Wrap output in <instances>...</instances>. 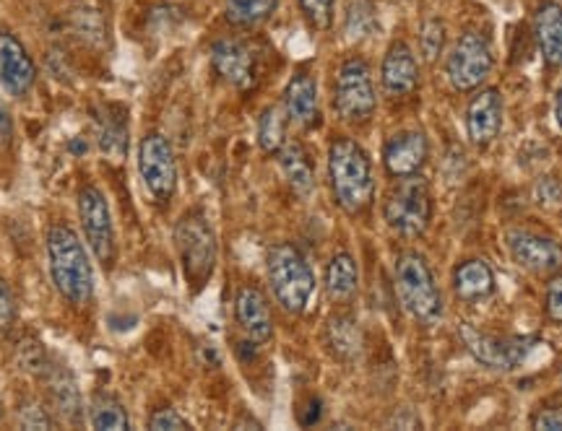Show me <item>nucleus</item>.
<instances>
[{"label":"nucleus","instance_id":"a878e982","mask_svg":"<svg viewBox=\"0 0 562 431\" xmlns=\"http://www.w3.org/2000/svg\"><path fill=\"white\" fill-rule=\"evenodd\" d=\"M277 3L279 0H227L224 19L237 30H252L277 11Z\"/></svg>","mask_w":562,"mask_h":431},{"label":"nucleus","instance_id":"412c9836","mask_svg":"<svg viewBox=\"0 0 562 431\" xmlns=\"http://www.w3.org/2000/svg\"><path fill=\"white\" fill-rule=\"evenodd\" d=\"M497 281L487 260L469 258L453 268V292L463 302H480L495 294Z\"/></svg>","mask_w":562,"mask_h":431},{"label":"nucleus","instance_id":"dca6fc26","mask_svg":"<svg viewBox=\"0 0 562 431\" xmlns=\"http://www.w3.org/2000/svg\"><path fill=\"white\" fill-rule=\"evenodd\" d=\"M235 320L240 325L245 338L263 345L273 338V315L271 304L258 286L245 284L235 294Z\"/></svg>","mask_w":562,"mask_h":431},{"label":"nucleus","instance_id":"f257e3e1","mask_svg":"<svg viewBox=\"0 0 562 431\" xmlns=\"http://www.w3.org/2000/svg\"><path fill=\"white\" fill-rule=\"evenodd\" d=\"M47 268L53 286L74 307H83L94 294V268L83 239L66 222L47 226Z\"/></svg>","mask_w":562,"mask_h":431},{"label":"nucleus","instance_id":"bb28decb","mask_svg":"<svg viewBox=\"0 0 562 431\" xmlns=\"http://www.w3.org/2000/svg\"><path fill=\"white\" fill-rule=\"evenodd\" d=\"M89 421L94 429H104V431L131 429V419H128V413H125L123 402L117 398H112V395H108V393H97L94 398H91Z\"/></svg>","mask_w":562,"mask_h":431},{"label":"nucleus","instance_id":"4468645a","mask_svg":"<svg viewBox=\"0 0 562 431\" xmlns=\"http://www.w3.org/2000/svg\"><path fill=\"white\" fill-rule=\"evenodd\" d=\"M37 81V66L16 34L0 30V89L11 97H26Z\"/></svg>","mask_w":562,"mask_h":431},{"label":"nucleus","instance_id":"4be33fe9","mask_svg":"<svg viewBox=\"0 0 562 431\" xmlns=\"http://www.w3.org/2000/svg\"><path fill=\"white\" fill-rule=\"evenodd\" d=\"M279 169L284 174V180L290 182V188L300 197H307L315 190V167L311 154L305 151V146L297 140H286L284 146L277 151Z\"/></svg>","mask_w":562,"mask_h":431},{"label":"nucleus","instance_id":"c756f323","mask_svg":"<svg viewBox=\"0 0 562 431\" xmlns=\"http://www.w3.org/2000/svg\"><path fill=\"white\" fill-rule=\"evenodd\" d=\"M286 117L284 107H266L258 120V146L266 154H277L286 144Z\"/></svg>","mask_w":562,"mask_h":431},{"label":"nucleus","instance_id":"1a4fd4ad","mask_svg":"<svg viewBox=\"0 0 562 431\" xmlns=\"http://www.w3.org/2000/svg\"><path fill=\"white\" fill-rule=\"evenodd\" d=\"M76 208H79L83 242L89 245L91 256L100 260L104 268H112L117 256V242L108 197L102 195L100 188L83 185L76 195Z\"/></svg>","mask_w":562,"mask_h":431},{"label":"nucleus","instance_id":"f3484780","mask_svg":"<svg viewBox=\"0 0 562 431\" xmlns=\"http://www.w3.org/2000/svg\"><path fill=\"white\" fill-rule=\"evenodd\" d=\"M503 97L497 89H482L467 107V136L474 146H490L503 131Z\"/></svg>","mask_w":562,"mask_h":431},{"label":"nucleus","instance_id":"72a5a7b5","mask_svg":"<svg viewBox=\"0 0 562 431\" xmlns=\"http://www.w3.org/2000/svg\"><path fill=\"white\" fill-rule=\"evenodd\" d=\"M544 315L552 325L562 328V271H554V275L547 281L544 288Z\"/></svg>","mask_w":562,"mask_h":431},{"label":"nucleus","instance_id":"e433bc0d","mask_svg":"<svg viewBox=\"0 0 562 431\" xmlns=\"http://www.w3.org/2000/svg\"><path fill=\"white\" fill-rule=\"evenodd\" d=\"M149 429L154 431H180V429H191L182 416L175 411V408H157L149 419Z\"/></svg>","mask_w":562,"mask_h":431},{"label":"nucleus","instance_id":"c85d7f7f","mask_svg":"<svg viewBox=\"0 0 562 431\" xmlns=\"http://www.w3.org/2000/svg\"><path fill=\"white\" fill-rule=\"evenodd\" d=\"M326 338L331 351L339 359H355L360 353V328H357V322L351 317H334V320H328Z\"/></svg>","mask_w":562,"mask_h":431},{"label":"nucleus","instance_id":"7c9ffc66","mask_svg":"<svg viewBox=\"0 0 562 431\" xmlns=\"http://www.w3.org/2000/svg\"><path fill=\"white\" fill-rule=\"evenodd\" d=\"M302 16L315 32L331 30L334 24V0H297Z\"/></svg>","mask_w":562,"mask_h":431},{"label":"nucleus","instance_id":"423d86ee","mask_svg":"<svg viewBox=\"0 0 562 431\" xmlns=\"http://www.w3.org/2000/svg\"><path fill=\"white\" fill-rule=\"evenodd\" d=\"M175 247L188 286L201 292L216 265V235L203 211H188L175 224Z\"/></svg>","mask_w":562,"mask_h":431},{"label":"nucleus","instance_id":"6e6552de","mask_svg":"<svg viewBox=\"0 0 562 431\" xmlns=\"http://www.w3.org/2000/svg\"><path fill=\"white\" fill-rule=\"evenodd\" d=\"M492 68H495V53L490 39L480 32H463L448 55L446 76L456 91L467 94L490 79Z\"/></svg>","mask_w":562,"mask_h":431},{"label":"nucleus","instance_id":"c9c22d12","mask_svg":"<svg viewBox=\"0 0 562 431\" xmlns=\"http://www.w3.org/2000/svg\"><path fill=\"white\" fill-rule=\"evenodd\" d=\"M19 423L24 429H50L53 416L40 406V402H24V408L19 411Z\"/></svg>","mask_w":562,"mask_h":431},{"label":"nucleus","instance_id":"2f4dec72","mask_svg":"<svg viewBox=\"0 0 562 431\" xmlns=\"http://www.w3.org/2000/svg\"><path fill=\"white\" fill-rule=\"evenodd\" d=\"M442 45H446V24L438 19H427L419 32V47H422V55H425V60L430 63L438 60V55L442 53Z\"/></svg>","mask_w":562,"mask_h":431},{"label":"nucleus","instance_id":"b1692460","mask_svg":"<svg viewBox=\"0 0 562 431\" xmlns=\"http://www.w3.org/2000/svg\"><path fill=\"white\" fill-rule=\"evenodd\" d=\"M360 288V268L349 252H336L326 268V294L334 302H349Z\"/></svg>","mask_w":562,"mask_h":431},{"label":"nucleus","instance_id":"6ab92c4d","mask_svg":"<svg viewBox=\"0 0 562 431\" xmlns=\"http://www.w3.org/2000/svg\"><path fill=\"white\" fill-rule=\"evenodd\" d=\"M284 110L292 123L302 125V128H313L321 120V104H318V83L311 73L292 76V81L284 89Z\"/></svg>","mask_w":562,"mask_h":431},{"label":"nucleus","instance_id":"20e7f679","mask_svg":"<svg viewBox=\"0 0 562 431\" xmlns=\"http://www.w3.org/2000/svg\"><path fill=\"white\" fill-rule=\"evenodd\" d=\"M396 294L412 320L432 325L442 317V294L432 268L417 250H406L396 260Z\"/></svg>","mask_w":562,"mask_h":431},{"label":"nucleus","instance_id":"5701e85b","mask_svg":"<svg viewBox=\"0 0 562 431\" xmlns=\"http://www.w3.org/2000/svg\"><path fill=\"white\" fill-rule=\"evenodd\" d=\"M45 385L47 393H50L53 406L58 408V413L66 419L68 423H81V393L79 385H76V377L70 374L66 366L60 364H50V370L45 372Z\"/></svg>","mask_w":562,"mask_h":431},{"label":"nucleus","instance_id":"a19ab883","mask_svg":"<svg viewBox=\"0 0 562 431\" xmlns=\"http://www.w3.org/2000/svg\"><path fill=\"white\" fill-rule=\"evenodd\" d=\"M13 140V117L11 112L5 110V104L0 102V148L11 146Z\"/></svg>","mask_w":562,"mask_h":431},{"label":"nucleus","instance_id":"0eeeda50","mask_svg":"<svg viewBox=\"0 0 562 431\" xmlns=\"http://www.w3.org/2000/svg\"><path fill=\"white\" fill-rule=\"evenodd\" d=\"M378 94L368 60L347 58L336 70L334 110L344 123H368L375 115Z\"/></svg>","mask_w":562,"mask_h":431},{"label":"nucleus","instance_id":"cd10ccee","mask_svg":"<svg viewBox=\"0 0 562 431\" xmlns=\"http://www.w3.org/2000/svg\"><path fill=\"white\" fill-rule=\"evenodd\" d=\"M97 133H100V146L112 157H125L128 148V125L125 117H117V107L100 110L97 115Z\"/></svg>","mask_w":562,"mask_h":431},{"label":"nucleus","instance_id":"f704fd0d","mask_svg":"<svg viewBox=\"0 0 562 431\" xmlns=\"http://www.w3.org/2000/svg\"><path fill=\"white\" fill-rule=\"evenodd\" d=\"M13 322H16V296L5 284V279H0V338L11 333Z\"/></svg>","mask_w":562,"mask_h":431},{"label":"nucleus","instance_id":"7ed1b4c3","mask_svg":"<svg viewBox=\"0 0 562 431\" xmlns=\"http://www.w3.org/2000/svg\"><path fill=\"white\" fill-rule=\"evenodd\" d=\"M271 292L279 307L290 315H302L315 294V273L305 256L292 242H277L266 252Z\"/></svg>","mask_w":562,"mask_h":431},{"label":"nucleus","instance_id":"f8f14e48","mask_svg":"<svg viewBox=\"0 0 562 431\" xmlns=\"http://www.w3.org/2000/svg\"><path fill=\"white\" fill-rule=\"evenodd\" d=\"M505 247H508L513 263L529 273H554L562 268V245L554 242L552 237L510 229L505 235Z\"/></svg>","mask_w":562,"mask_h":431},{"label":"nucleus","instance_id":"79ce46f5","mask_svg":"<svg viewBox=\"0 0 562 431\" xmlns=\"http://www.w3.org/2000/svg\"><path fill=\"white\" fill-rule=\"evenodd\" d=\"M554 120H558V128L562 131V83L558 89V97H554Z\"/></svg>","mask_w":562,"mask_h":431},{"label":"nucleus","instance_id":"a211bd4d","mask_svg":"<svg viewBox=\"0 0 562 431\" xmlns=\"http://www.w3.org/2000/svg\"><path fill=\"white\" fill-rule=\"evenodd\" d=\"M381 87L389 97H409L419 89V63L406 42H393L381 66Z\"/></svg>","mask_w":562,"mask_h":431},{"label":"nucleus","instance_id":"ddd939ff","mask_svg":"<svg viewBox=\"0 0 562 431\" xmlns=\"http://www.w3.org/2000/svg\"><path fill=\"white\" fill-rule=\"evenodd\" d=\"M211 66L216 76H222L229 87L248 91L258 81V58L256 53L240 39H216L211 45Z\"/></svg>","mask_w":562,"mask_h":431},{"label":"nucleus","instance_id":"f03ea898","mask_svg":"<svg viewBox=\"0 0 562 431\" xmlns=\"http://www.w3.org/2000/svg\"><path fill=\"white\" fill-rule=\"evenodd\" d=\"M328 180L336 206L349 216H360L375 195L372 161L355 138L339 136L328 146Z\"/></svg>","mask_w":562,"mask_h":431},{"label":"nucleus","instance_id":"9b49d317","mask_svg":"<svg viewBox=\"0 0 562 431\" xmlns=\"http://www.w3.org/2000/svg\"><path fill=\"white\" fill-rule=\"evenodd\" d=\"M138 174L157 203H167L178 190V161L161 133H149L138 146Z\"/></svg>","mask_w":562,"mask_h":431},{"label":"nucleus","instance_id":"4c0bfd02","mask_svg":"<svg viewBox=\"0 0 562 431\" xmlns=\"http://www.w3.org/2000/svg\"><path fill=\"white\" fill-rule=\"evenodd\" d=\"M368 21H372V9L364 0H357V3L349 5V13H347V32L351 37H362L364 32H368Z\"/></svg>","mask_w":562,"mask_h":431},{"label":"nucleus","instance_id":"473e14b6","mask_svg":"<svg viewBox=\"0 0 562 431\" xmlns=\"http://www.w3.org/2000/svg\"><path fill=\"white\" fill-rule=\"evenodd\" d=\"M19 362L26 372H32L34 377H45V372L50 370V356L42 349L40 341H24L19 349Z\"/></svg>","mask_w":562,"mask_h":431},{"label":"nucleus","instance_id":"9d476101","mask_svg":"<svg viewBox=\"0 0 562 431\" xmlns=\"http://www.w3.org/2000/svg\"><path fill=\"white\" fill-rule=\"evenodd\" d=\"M459 336L467 351L472 353L476 362L490 366L495 372H513L518 370L533 349V338H510V336H490L482 330L472 328L469 322L459 325Z\"/></svg>","mask_w":562,"mask_h":431},{"label":"nucleus","instance_id":"2eb2a0df","mask_svg":"<svg viewBox=\"0 0 562 431\" xmlns=\"http://www.w3.org/2000/svg\"><path fill=\"white\" fill-rule=\"evenodd\" d=\"M430 157V144L422 131H398L383 146V165L391 177L419 174Z\"/></svg>","mask_w":562,"mask_h":431},{"label":"nucleus","instance_id":"58836bf2","mask_svg":"<svg viewBox=\"0 0 562 431\" xmlns=\"http://www.w3.org/2000/svg\"><path fill=\"white\" fill-rule=\"evenodd\" d=\"M537 201L542 206H560L562 203V185L554 177H542L537 185Z\"/></svg>","mask_w":562,"mask_h":431},{"label":"nucleus","instance_id":"ea45409f","mask_svg":"<svg viewBox=\"0 0 562 431\" xmlns=\"http://www.w3.org/2000/svg\"><path fill=\"white\" fill-rule=\"evenodd\" d=\"M531 427L539 431H562V411L560 408H542L531 419Z\"/></svg>","mask_w":562,"mask_h":431},{"label":"nucleus","instance_id":"aec40b11","mask_svg":"<svg viewBox=\"0 0 562 431\" xmlns=\"http://www.w3.org/2000/svg\"><path fill=\"white\" fill-rule=\"evenodd\" d=\"M533 37L550 68H562V5L544 0L533 16Z\"/></svg>","mask_w":562,"mask_h":431},{"label":"nucleus","instance_id":"39448f33","mask_svg":"<svg viewBox=\"0 0 562 431\" xmlns=\"http://www.w3.org/2000/svg\"><path fill=\"white\" fill-rule=\"evenodd\" d=\"M383 218L391 231L404 239H417L430 229L432 190L422 174L398 177L383 201Z\"/></svg>","mask_w":562,"mask_h":431},{"label":"nucleus","instance_id":"393cba45","mask_svg":"<svg viewBox=\"0 0 562 431\" xmlns=\"http://www.w3.org/2000/svg\"><path fill=\"white\" fill-rule=\"evenodd\" d=\"M70 26H74L76 37H81L89 45L100 47L104 37H108V21H104V13L100 5L91 3V0H81L76 5L74 13H70Z\"/></svg>","mask_w":562,"mask_h":431}]
</instances>
